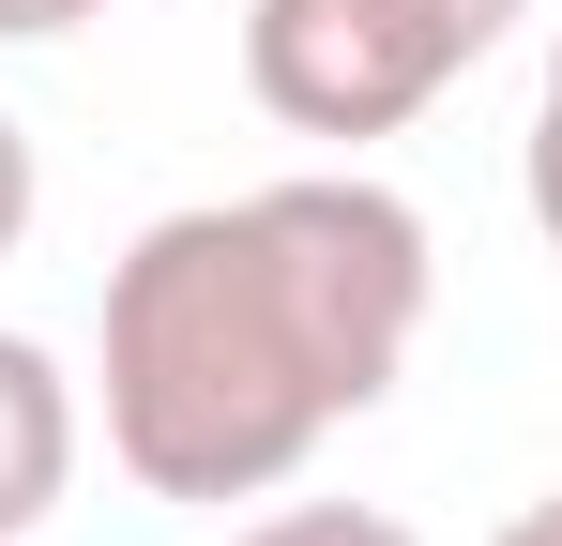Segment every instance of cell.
I'll return each instance as SVG.
<instances>
[{
    "instance_id": "6da1fadb",
    "label": "cell",
    "mask_w": 562,
    "mask_h": 546,
    "mask_svg": "<svg viewBox=\"0 0 562 546\" xmlns=\"http://www.w3.org/2000/svg\"><path fill=\"white\" fill-rule=\"evenodd\" d=\"M426 213L366 168H289L259 197H183L106 259L92 379L137 501H274L335 425H366L426 350Z\"/></svg>"
},
{
    "instance_id": "9c48e42d",
    "label": "cell",
    "mask_w": 562,
    "mask_h": 546,
    "mask_svg": "<svg viewBox=\"0 0 562 546\" xmlns=\"http://www.w3.org/2000/svg\"><path fill=\"white\" fill-rule=\"evenodd\" d=\"M486 546H562V501H517V516H502Z\"/></svg>"
},
{
    "instance_id": "7a4b0ae2",
    "label": "cell",
    "mask_w": 562,
    "mask_h": 546,
    "mask_svg": "<svg viewBox=\"0 0 562 546\" xmlns=\"http://www.w3.org/2000/svg\"><path fill=\"white\" fill-rule=\"evenodd\" d=\"M457 77H471V31L441 0H244V91L319 152L411 137Z\"/></svg>"
},
{
    "instance_id": "5b68a950",
    "label": "cell",
    "mask_w": 562,
    "mask_h": 546,
    "mask_svg": "<svg viewBox=\"0 0 562 546\" xmlns=\"http://www.w3.org/2000/svg\"><path fill=\"white\" fill-rule=\"evenodd\" d=\"M31 213H46V152H31V122L0 106V259L31 243Z\"/></svg>"
},
{
    "instance_id": "8992f818",
    "label": "cell",
    "mask_w": 562,
    "mask_h": 546,
    "mask_svg": "<svg viewBox=\"0 0 562 546\" xmlns=\"http://www.w3.org/2000/svg\"><path fill=\"white\" fill-rule=\"evenodd\" d=\"M517 182H532V228H548V259H562V106H532V152H517Z\"/></svg>"
},
{
    "instance_id": "277c9868",
    "label": "cell",
    "mask_w": 562,
    "mask_h": 546,
    "mask_svg": "<svg viewBox=\"0 0 562 546\" xmlns=\"http://www.w3.org/2000/svg\"><path fill=\"white\" fill-rule=\"evenodd\" d=\"M228 546H426L411 516H380V501H289V516H259V532Z\"/></svg>"
},
{
    "instance_id": "30bf717a",
    "label": "cell",
    "mask_w": 562,
    "mask_h": 546,
    "mask_svg": "<svg viewBox=\"0 0 562 546\" xmlns=\"http://www.w3.org/2000/svg\"><path fill=\"white\" fill-rule=\"evenodd\" d=\"M532 106H562V46H548V91H532Z\"/></svg>"
},
{
    "instance_id": "52a82bcc",
    "label": "cell",
    "mask_w": 562,
    "mask_h": 546,
    "mask_svg": "<svg viewBox=\"0 0 562 546\" xmlns=\"http://www.w3.org/2000/svg\"><path fill=\"white\" fill-rule=\"evenodd\" d=\"M77 15H106V0H0V46H61Z\"/></svg>"
},
{
    "instance_id": "ba28073f",
    "label": "cell",
    "mask_w": 562,
    "mask_h": 546,
    "mask_svg": "<svg viewBox=\"0 0 562 546\" xmlns=\"http://www.w3.org/2000/svg\"><path fill=\"white\" fill-rule=\"evenodd\" d=\"M441 15H457V31H471V61H486V46H502V31H517L532 0H441Z\"/></svg>"
},
{
    "instance_id": "3957f363",
    "label": "cell",
    "mask_w": 562,
    "mask_h": 546,
    "mask_svg": "<svg viewBox=\"0 0 562 546\" xmlns=\"http://www.w3.org/2000/svg\"><path fill=\"white\" fill-rule=\"evenodd\" d=\"M61 486H77V379L31 350V334H0V546L46 532Z\"/></svg>"
}]
</instances>
